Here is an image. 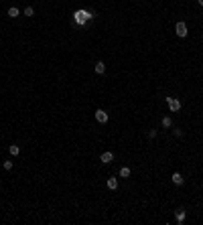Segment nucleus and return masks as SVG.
<instances>
[{"label": "nucleus", "instance_id": "nucleus-1", "mask_svg": "<svg viewBox=\"0 0 203 225\" xmlns=\"http://www.w3.org/2000/svg\"><path fill=\"white\" fill-rule=\"evenodd\" d=\"M95 14L94 12H89V10H79V12H75V22L77 24H85L88 21H92Z\"/></svg>", "mask_w": 203, "mask_h": 225}, {"label": "nucleus", "instance_id": "nucleus-2", "mask_svg": "<svg viewBox=\"0 0 203 225\" xmlns=\"http://www.w3.org/2000/svg\"><path fill=\"white\" fill-rule=\"evenodd\" d=\"M175 33H177V37H181V39H185L187 34H189V31H187V24L185 22H177V27H175Z\"/></svg>", "mask_w": 203, "mask_h": 225}, {"label": "nucleus", "instance_id": "nucleus-3", "mask_svg": "<svg viewBox=\"0 0 203 225\" xmlns=\"http://www.w3.org/2000/svg\"><path fill=\"white\" fill-rule=\"evenodd\" d=\"M167 103H169V109H171V112H179V109H181V99L167 97Z\"/></svg>", "mask_w": 203, "mask_h": 225}, {"label": "nucleus", "instance_id": "nucleus-4", "mask_svg": "<svg viewBox=\"0 0 203 225\" xmlns=\"http://www.w3.org/2000/svg\"><path fill=\"white\" fill-rule=\"evenodd\" d=\"M95 120H98L100 124H106L108 122V114H106L104 109H95Z\"/></svg>", "mask_w": 203, "mask_h": 225}, {"label": "nucleus", "instance_id": "nucleus-5", "mask_svg": "<svg viewBox=\"0 0 203 225\" xmlns=\"http://www.w3.org/2000/svg\"><path fill=\"white\" fill-rule=\"evenodd\" d=\"M100 160H102V162H104V164H110V162H112V160H114V154H112V152H102Z\"/></svg>", "mask_w": 203, "mask_h": 225}, {"label": "nucleus", "instance_id": "nucleus-6", "mask_svg": "<svg viewBox=\"0 0 203 225\" xmlns=\"http://www.w3.org/2000/svg\"><path fill=\"white\" fill-rule=\"evenodd\" d=\"M171 181H173L175 184H183V183H185V178H183V174H181V172H173Z\"/></svg>", "mask_w": 203, "mask_h": 225}, {"label": "nucleus", "instance_id": "nucleus-7", "mask_svg": "<svg viewBox=\"0 0 203 225\" xmlns=\"http://www.w3.org/2000/svg\"><path fill=\"white\" fill-rule=\"evenodd\" d=\"M8 152H10L12 156H18V154H20V146H18V144H10V146H8Z\"/></svg>", "mask_w": 203, "mask_h": 225}, {"label": "nucleus", "instance_id": "nucleus-8", "mask_svg": "<svg viewBox=\"0 0 203 225\" xmlns=\"http://www.w3.org/2000/svg\"><path fill=\"white\" fill-rule=\"evenodd\" d=\"M94 69H95V73H98V75H102L104 71H106V63H104V61H98Z\"/></svg>", "mask_w": 203, "mask_h": 225}, {"label": "nucleus", "instance_id": "nucleus-9", "mask_svg": "<svg viewBox=\"0 0 203 225\" xmlns=\"http://www.w3.org/2000/svg\"><path fill=\"white\" fill-rule=\"evenodd\" d=\"M8 16H10V18H16V16H20V10L16 6H10L8 8Z\"/></svg>", "mask_w": 203, "mask_h": 225}, {"label": "nucleus", "instance_id": "nucleus-10", "mask_svg": "<svg viewBox=\"0 0 203 225\" xmlns=\"http://www.w3.org/2000/svg\"><path fill=\"white\" fill-rule=\"evenodd\" d=\"M161 126H162V128H171V126H173V120H171L169 116H165L161 120Z\"/></svg>", "mask_w": 203, "mask_h": 225}, {"label": "nucleus", "instance_id": "nucleus-11", "mask_svg": "<svg viewBox=\"0 0 203 225\" xmlns=\"http://www.w3.org/2000/svg\"><path fill=\"white\" fill-rule=\"evenodd\" d=\"M108 189H112V191H116L118 189V178H108Z\"/></svg>", "mask_w": 203, "mask_h": 225}, {"label": "nucleus", "instance_id": "nucleus-12", "mask_svg": "<svg viewBox=\"0 0 203 225\" xmlns=\"http://www.w3.org/2000/svg\"><path fill=\"white\" fill-rule=\"evenodd\" d=\"M185 217H187V213L183 211V209H179V211H177V223H183Z\"/></svg>", "mask_w": 203, "mask_h": 225}, {"label": "nucleus", "instance_id": "nucleus-13", "mask_svg": "<svg viewBox=\"0 0 203 225\" xmlns=\"http://www.w3.org/2000/svg\"><path fill=\"white\" fill-rule=\"evenodd\" d=\"M120 177L122 178H128L130 177V168H128V166H122V168H120Z\"/></svg>", "mask_w": 203, "mask_h": 225}, {"label": "nucleus", "instance_id": "nucleus-14", "mask_svg": "<svg viewBox=\"0 0 203 225\" xmlns=\"http://www.w3.org/2000/svg\"><path fill=\"white\" fill-rule=\"evenodd\" d=\"M25 16H35V8L33 6H27V8H25Z\"/></svg>", "mask_w": 203, "mask_h": 225}, {"label": "nucleus", "instance_id": "nucleus-15", "mask_svg": "<svg viewBox=\"0 0 203 225\" xmlns=\"http://www.w3.org/2000/svg\"><path fill=\"white\" fill-rule=\"evenodd\" d=\"M12 166H14V162H12V160H4V171H10Z\"/></svg>", "mask_w": 203, "mask_h": 225}, {"label": "nucleus", "instance_id": "nucleus-16", "mask_svg": "<svg viewBox=\"0 0 203 225\" xmlns=\"http://www.w3.org/2000/svg\"><path fill=\"white\" fill-rule=\"evenodd\" d=\"M173 134H175V136H177V138H181V136H183V130H179V128H175V130H173Z\"/></svg>", "mask_w": 203, "mask_h": 225}, {"label": "nucleus", "instance_id": "nucleus-17", "mask_svg": "<svg viewBox=\"0 0 203 225\" xmlns=\"http://www.w3.org/2000/svg\"><path fill=\"white\" fill-rule=\"evenodd\" d=\"M148 138H156V130H148Z\"/></svg>", "mask_w": 203, "mask_h": 225}, {"label": "nucleus", "instance_id": "nucleus-18", "mask_svg": "<svg viewBox=\"0 0 203 225\" xmlns=\"http://www.w3.org/2000/svg\"><path fill=\"white\" fill-rule=\"evenodd\" d=\"M197 2H199V6H203V0H197Z\"/></svg>", "mask_w": 203, "mask_h": 225}]
</instances>
